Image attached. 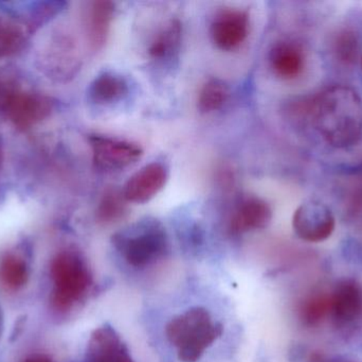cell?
Wrapping results in <instances>:
<instances>
[{
  "label": "cell",
  "instance_id": "obj_24",
  "mask_svg": "<svg viewBox=\"0 0 362 362\" xmlns=\"http://www.w3.org/2000/svg\"><path fill=\"white\" fill-rule=\"evenodd\" d=\"M65 2H40L31 9L28 17L27 27L29 31L37 29L42 23H47L55 15L59 14L64 10Z\"/></svg>",
  "mask_w": 362,
  "mask_h": 362
},
{
  "label": "cell",
  "instance_id": "obj_1",
  "mask_svg": "<svg viewBox=\"0 0 362 362\" xmlns=\"http://www.w3.org/2000/svg\"><path fill=\"white\" fill-rule=\"evenodd\" d=\"M329 146L348 149L362 140V99L346 85L308 97V119Z\"/></svg>",
  "mask_w": 362,
  "mask_h": 362
},
{
  "label": "cell",
  "instance_id": "obj_9",
  "mask_svg": "<svg viewBox=\"0 0 362 362\" xmlns=\"http://www.w3.org/2000/svg\"><path fill=\"white\" fill-rule=\"evenodd\" d=\"M331 295V312L336 327L354 329L362 324V283L355 278L340 281Z\"/></svg>",
  "mask_w": 362,
  "mask_h": 362
},
{
  "label": "cell",
  "instance_id": "obj_2",
  "mask_svg": "<svg viewBox=\"0 0 362 362\" xmlns=\"http://www.w3.org/2000/svg\"><path fill=\"white\" fill-rule=\"evenodd\" d=\"M165 334L170 344L177 351L180 361L196 362L221 337L223 327L212 320L204 308L194 307L172 319L168 323Z\"/></svg>",
  "mask_w": 362,
  "mask_h": 362
},
{
  "label": "cell",
  "instance_id": "obj_15",
  "mask_svg": "<svg viewBox=\"0 0 362 362\" xmlns=\"http://www.w3.org/2000/svg\"><path fill=\"white\" fill-rule=\"evenodd\" d=\"M269 63L276 76L285 80L297 78L305 67V55L297 43L281 40L272 46Z\"/></svg>",
  "mask_w": 362,
  "mask_h": 362
},
{
  "label": "cell",
  "instance_id": "obj_18",
  "mask_svg": "<svg viewBox=\"0 0 362 362\" xmlns=\"http://www.w3.org/2000/svg\"><path fill=\"white\" fill-rule=\"evenodd\" d=\"M25 23L12 18H0V61L14 57L25 48L29 38Z\"/></svg>",
  "mask_w": 362,
  "mask_h": 362
},
{
  "label": "cell",
  "instance_id": "obj_8",
  "mask_svg": "<svg viewBox=\"0 0 362 362\" xmlns=\"http://www.w3.org/2000/svg\"><path fill=\"white\" fill-rule=\"evenodd\" d=\"M293 227L304 242H321L335 231L336 219L329 206L312 200L301 204L293 214Z\"/></svg>",
  "mask_w": 362,
  "mask_h": 362
},
{
  "label": "cell",
  "instance_id": "obj_7",
  "mask_svg": "<svg viewBox=\"0 0 362 362\" xmlns=\"http://www.w3.org/2000/svg\"><path fill=\"white\" fill-rule=\"evenodd\" d=\"M93 165L104 171L124 169L135 164L144 154L141 147L127 140L93 134L89 135Z\"/></svg>",
  "mask_w": 362,
  "mask_h": 362
},
{
  "label": "cell",
  "instance_id": "obj_14",
  "mask_svg": "<svg viewBox=\"0 0 362 362\" xmlns=\"http://www.w3.org/2000/svg\"><path fill=\"white\" fill-rule=\"evenodd\" d=\"M115 4L107 0H98L88 4L85 11V32L89 46L99 51L105 46L114 19Z\"/></svg>",
  "mask_w": 362,
  "mask_h": 362
},
{
  "label": "cell",
  "instance_id": "obj_23",
  "mask_svg": "<svg viewBox=\"0 0 362 362\" xmlns=\"http://www.w3.org/2000/svg\"><path fill=\"white\" fill-rule=\"evenodd\" d=\"M127 202L122 191L107 189L98 205V220L102 223H112L120 220L127 214Z\"/></svg>",
  "mask_w": 362,
  "mask_h": 362
},
{
  "label": "cell",
  "instance_id": "obj_29",
  "mask_svg": "<svg viewBox=\"0 0 362 362\" xmlns=\"http://www.w3.org/2000/svg\"><path fill=\"white\" fill-rule=\"evenodd\" d=\"M318 362H356V361H320V359H319Z\"/></svg>",
  "mask_w": 362,
  "mask_h": 362
},
{
  "label": "cell",
  "instance_id": "obj_19",
  "mask_svg": "<svg viewBox=\"0 0 362 362\" xmlns=\"http://www.w3.org/2000/svg\"><path fill=\"white\" fill-rule=\"evenodd\" d=\"M299 318L305 327L321 324L331 312V295L323 291H314L300 302Z\"/></svg>",
  "mask_w": 362,
  "mask_h": 362
},
{
  "label": "cell",
  "instance_id": "obj_30",
  "mask_svg": "<svg viewBox=\"0 0 362 362\" xmlns=\"http://www.w3.org/2000/svg\"><path fill=\"white\" fill-rule=\"evenodd\" d=\"M361 68H362V57H361Z\"/></svg>",
  "mask_w": 362,
  "mask_h": 362
},
{
  "label": "cell",
  "instance_id": "obj_3",
  "mask_svg": "<svg viewBox=\"0 0 362 362\" xmlns=\"http://www.w3.org/2000/svg\"><path fill=\"white\" fill-rule=\"evenodd\" d=\"M115 248L134 268H146L163 259L168 251L167 232L156 219L137 221L112 237Z\"/></svg>",
  "mask_w": 362,
  "mask_h": 362
},
{
  "label": "cell",
  "instance_id": "obj_13",
  "mask_svg": "<svg viewBox=\"0 0 362 362\" xmlns=\"http://www.w3.org/2000/svg\"><path fill=\"white\" fill-rule=\"evenodd\" d=\"M272 210L265 200L257 197H249L243 200L229 221V231L233 235H240L247 232L264 229L269 225Z\"/></svg>",
  "mask_w": 362,
  "mask_h": 362
},
{
  "label": "cell",
  "instance_id": "obj_4",
  "mask_svg": "<svg viewBox=\"0 0 362 362\" xmlns=\"http://www.w3.org/2000/svg\"><path fill=\"white\" fill-rule=\"evenodd\" d=\"M50 276L53 284L51 306L59 314L74 308L91 285V274L86 261L76 251L57 253L51 261Z\"/></svg>",
  "mask_w": 362,
  "mask_h": 362
},
{
  "label": "cell",
  "instance_id": "obj_22",
  "mask_svg": "<svg viewBox=\"0 0 362 362\" xmlns=\"http://www.w3.org/2000/svg\"><path fill=\"white\" fill-rule=\"evenodd\" d=\"M336 60L344 65L356 63L361 57V40L356 32L351 29L340 30L332 44Z\"/></svg>",
  "mask_w": 362,
  "mask_h": 362
},
{
  "label": "cell",
  "instance_id": "obj_12",
  "mask_svg": "<svg viewBox=\"0 0 362 362\" xmlns=\"http://www.w3.org/2000/svg\"><path fill=\"white\" fill-rule=\"evenodd\" d=\"M84 362H134L127 346L112 327L105 325L91 334Z\"/></svg>",
  "mask_w": 362,
  "mask_h": 362
},
{
  "label": "cell",
  "instance_id": "obj_21",
  "mask_svg": "<svg viewBox=\"0 0 362 362\" xmlns=\"http://www.w3.org/2000/svg\"><path fill=\"white\" fill-rule=\"evenodd\" d=\"M230 96L229 86L219 79H210L202 85L198 95V110L202 113H212L221 110Z\"/></svg>",
  "mask_w": 362,
  "mask_h": 362
},
{
  "label": "cell",
  "instance_id": "obj_20",
  "mask_svg": "<svg viewBox=\"0 0 362 362\" xmlns=\"http://www.w3.org/2000/svg\"><path fill=\"white\" fill-rule=\"evenodd\" d=\"M182 27L178 21H171L156 36L148 47V55L154 60H167L177 52L181 43Z\"/></svg>",
  "mask_w": 362,
  "mask_h": 362
},
{
  "label": "cell",
  "instance_id": "obj_27",
  "mask_svg": "<svg viewBox=\"0 0 362 362\" xmlns=\"http://www.w3.org/2000/svg\"><path fill=\"white\" fill-rule=\"evenodd\" d=\"M4 140H2L1 135H0V169L2 168V165H4Z\"/></svg>",
  "mask_w": 362,
  "mask_h": 362
},
{
  "label": "cell",
  "instance_id": "obj_17",
  "mask_svg": "<svg viewBox=\"0 0 362 362\" xmlns=\"http://www.w3.org/2000/svg\"><path fill=\"white\" fill-rule=\"evenodd\" d=\"M129 93V84L120 74L103 72L93 79L88 87V97L97 104H110L123 99Z\"/></svg>",
  "mask_w": 362,
  "mask_h": 362
},
{
  "label": "cell",
  "instance_id": "obj_28",
  "mask_svg": "<svg viewBox=\"0 0 362 362\" xmlns=\"http://www.w3.org/2000/svg\"><path fill=\"white\" fill-rule=\"evenodd\" d=\"M4 331V312L2 310L1 305H0V339H1L2 334Z\"/></svg>",
  "mask_w": 362,
  "mask_h": 362
},
{
  "label": "cell",
  "instance_id": "obj_26",
  "mask_svg": "<svg viewBox=\"0 0 362 362\" xmlns=\"http://www.w3.org/2000/svg\"><path fill=\"white\" fill-rule=\"evenodd\" d=\"M21 362H53L49 357L45 355H34V356L28 357L27 359Z\"/></svg>",
  "mask_w": 362,
  "mask_h": 362
},
{
  "label": "cell",
  "instance_id": "obj_16",
  "mask_svg": "<svg viewBox=\"0 0 362 362\" xmlns=\"http://www.w3.org/2000/svg\"><path fill=\"white\" fill-rule=\"evenodd\" d=\"M29 278L30 265L21 253L8 251L0 256V284L6 290H21Z\"/></svg>",
  "mask_w": 362,
  "mask_h": 362
},
{
  "label": "cell",
  "instance_id": "obj_5",
  "mask_svg": "<svg viewBox=\"0 0 362 362\" xmlns=\"http://www.w3.org/2000/svg\"><path fill=\"white\" fill-rule=\"evenodd\" d=\"M34 66L52 82H67L81 68V59L74 38L62 30H53L38 44Z\"/></svg>",
  "mask_w": 362,
  "mask_h": 362
},
{
  "label": "cell",
  "instance_id": "obj_10",
  "mask_svg": "<svg viewBox=\"0 0 362 362\" xmlns=\"http://www.w3.org/2000/svg\"><path fill=\"white\" fill-rule=\"evenodd\" d=\"M249 25L247 12L238 9H226L221 11L211 23V38L221 50H235L246 40Z\"/></svg>",
  "mask_w": 362,
  "mask_h": 362
},
{
  "label": "cell",
  "instance_id": "obj_11",
  "mask_svg": "<svg viewBox=\"0 0 362 362\" xmlns=\"http://www.w3.org/2000/svg\"><path fill=\"white\" fill-rule=\"evenodd\" d=\"M168 179L167 166L160 162H153L129 178L123 188V196L131 203H146L163 191Z\"/></svg>",
  "mask_w": 362,
  "mask_h": 362
},
{
  "label": "cell",
  "instance_id": "obj_6",
  "mask_svg": "<svg viewBox=\"0 0 362 362\" xmlns=\"http://www.w3.org/2000/svg\"><path fill=\"white\" fill-rule=\"evenodd\" d=\"M54 106L53 100L44 94L15 89L6 98L1 110L16 129L27 131L48 119Z\"/></svg>",
  "mask_w": 362,
  "mask_h": 362
},
{
  "label": "cell",
  "instance_id": "obj_25",
  "mask_svg": "<svg viewBox=\"0 0 362 362\" xmlns=\"http://www.w3.org/2000/svg\"><path fill=\"white\" fill-rule=\"evenodd\" d=\"M14 87L10 86V83L6 82L0 78V108L4 106L6 98L14 91Z\"/></svg>",
  "mask_w": 362,
  "mask_h": 362
}]
</instances>
